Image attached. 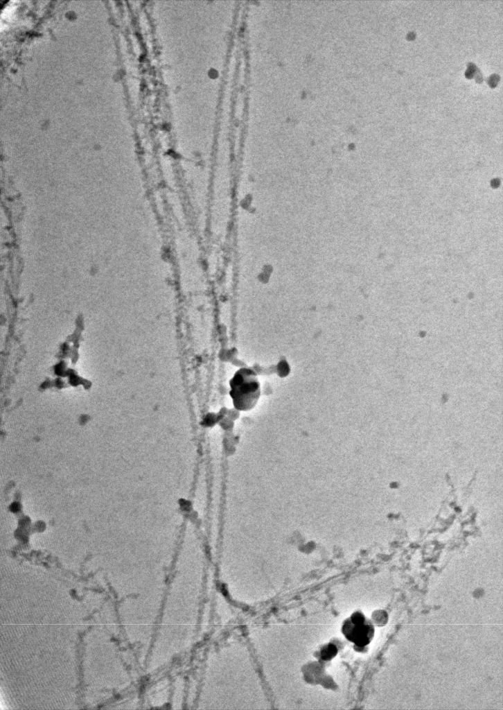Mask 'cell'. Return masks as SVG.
Wrapping results in <instances>:
<instances>
[{
	"mask_svg": "<svg viewBox=\"0 0 503 710\" xmlns=\"http://www.w3.org/2000/svg\"><path fill=\"white\" fill-rule=\"evenodd\" d=\"M229 396L236 410H251L261 396V384L255 372L247 367L238 370L229 381Z\"/></svg>",
	"mask_w": 503,
	"mask_h": 710,
	"instance_id": "1",
	"label": "cell"
},
{
	"mask_svg": "<svg viewBox=\"0 0 503 710\" xmlns=\"http://www.w3.org/2000/svg\"><path fill=\"white\" fill-rule=\"evenodd\" d=\"M346 637L359 646L369 643L373 636L371 625L365 624V618L360 613L353 614L343 626Z\"/></svg>",
	"mask_w": 503,
	"mask_h": 710,
	"instance_id": "2",
	"label": "cell"
},
{
	"mask_svg": "<svg viewBox=\"0 0 503 710\" xmlns=\"http://www.w3.org/2000/svg\"><path fill=\"white\" fill-rule=\"evenodd\" d=\"M336 652L335 647L328 645L321 650V657L323 659H329L335 655Z\"/></svg>",
	"mask_w": 503,
	"mask_h": 710,
	"instance_id": "3",
	"label": "cell"
}]
</instances>
